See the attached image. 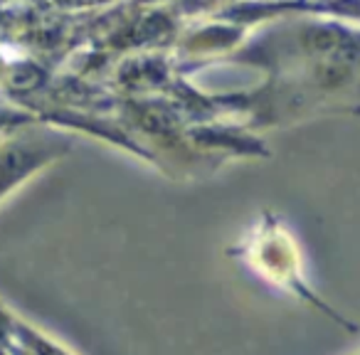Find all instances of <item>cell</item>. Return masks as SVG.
<instances>
[{"mask_svg":"<svg viewBox=\"0 0 360 355\" xmlns=\"http://www.w3.org/2000/svg\"><path fill=\"white\" fill-rule=\"evenodd\" d=\"M3 348H8L13 355H72L60 343L50 340L32 325H25L22 321L13 318L11 314H8L6 321V330H3Z\"/></svg>","mask_w":360,"mask_h":355,"instance_id":"obj_2","label":"cell"},{"mask_svg":"<svg viewBox=\"0 0 360 355\" xmlns=\"http://www.w3.org/2000/svg\"><path fill=\"white\" fill-rule=\"evenodd\" d=\"M52 150L45 146H25V143H13L0 150V198L8 195L15 186H20L32 170H37L42 163H47Z\"/></svg>","mask_w":360,"mask_h":355,"instance_id":"obj_1","label":"cell"}]
</instances>
